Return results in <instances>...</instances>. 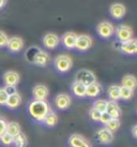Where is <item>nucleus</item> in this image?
<instances>
[{"label":"nucleus","instance_id":"34","mask_svg":"<svg viewBox=\"0 0 137 147\" xmlns=\"http://www.w3.org/2000/svg\"><path fill=\"white\" fill-rule=\"evenodd\" d=\"M7 119L2 117V116H0V138L2 136V135L5 133V129H7Z\"/></svg>","mask_w":137,"mask_h":147},{"label":"nucleus","instance_id":"15","mask_svg":"<svg viewBox=\"0 0 137 147\" xmlns=\"http://www.w3.org/2000/svg\"><path fill=\"white\" fill-rule=\"evenodd\" d=\"M126 9L122 3H113L109 8V13L115 20H120L125 15Z\"/></svg>","mask_w":137,"mask_h":147},{"label":"nucleus","instance_id":"13","mask_svg":"<svg viewBox=\"0 0 137 147\" xmlns=\"http://www.w3.org/2000/svg\"><path fill=\"white\" fill-rule=\"evenodd\" d=\"M19 74L17 73L16 71L10 70V71L4 72L3 74V82L5 86H15L16 87V85L19 83Z\"/></svg>","mask_w":137,"mask_h":147},{"label":"nucleus","instance_id":"18","mask_svg":"<svg viewBox=\"0 0 137 147\" xmlns=\"http://www.w3.org/2000/svg\"><path fill=\"white\" fill-rule=\"evenodd\" d=\"M50 61V57H49L48 53H46L45 51L40 49L38 54L36 55V57L33 59V63L39 67H45L47 65Z\"/></svg>","mask_w":137,"mask_h":147},{"label":"nucleus","instance_id":"25","mask_svg":"<svg viewBox=\"0 0 137 147\" xmlns=\"http://www.w3.org/2000/svg\"><path fill=\"white\" fill-rule=\"evenodd\" d=\"M108 97L110 101H116L120 100V86L118 85H111L109 86L108 90H107Z\"/></svg>","mask_w":137,"mask_h":147},{"label":"nucleus","instance_id":"4","mask_svg":"<svg viewBox=\"0 0 137 147\" xmlns=\"http://www.w3.org/2000/svg\"><path fill=\"white\" fill-rule=\"evenodd\" d=\"M115 33H116L118 42H120V43H123V42H126L131 39H133V30L128 25L118 26L117 29L115 30Z\"/></svg>","mask_w":137,"mask_h":147},{"label":"nucleus","instance_id":"30","mask_svg":"<svg viewBox=\"0 0 137 147\" xmlns=\"http://www.w3.org/2000/svg\"><path fill=\"white\" fill-rule=\"evenodd\" d=\"M105 128L110 132H115L120 128V120L119 119H110L107 125H105Z\"/></svg>","mask_w":137,"mask_h":147},{"label":"nucleus","instance_id":"17","mask_svg":"<svg viewBox=\"0 0 137 147\" xmlns=\"http://www.w3.org/2000/svg\"><path fill=\"white\" fill-rule=\"evenodd\" d=\"M106 113L111 117V119H119L121 116V109L118 105L116 101H110L109 100L107 103V109H106Z\"/></svg>","mask_w":137,"mask_h":147},{"label":"nucleus","instance_id":"28","mask_svg":"<svg viewBox=\"0 0 137 147\" xmlns=\"http://www.w3.org/2000/svg\"><path fill=\"white\" fill-rule=\"evenodd\" d=\"M39 51H40V49L36 47V46H31V47H29V49L26 51V53H25V57H26V59H27V61L33 63V59H34V57H36V55L38 54Z\"/></svg>","mask_w":137,"mask_h":147},{"label":"nucleus","instance_id":"1","mask_svg":"<svg viewBox=\"0 0 137 147\" xmlns=\"http://www.w3.org/2000/svg\"><path fill=\"white\" fill-rule=\"evenodd\" d=\"M49 111H50V107L46 101L32 100L28 105V113L30 115V117L38 123L43 121V119L48 114Z\"/></svg>","mask_w":137,"mask_h":147},{"label":"nucleus","instance_id":"23","mask_svg":"<svg viewBox=\"0 0 137 147\" xmlns=\"http://www.w3.org/2000/svg\"><path fill=\"white\" fill-rule=\"evenodd\" d=\"M122 86L123 87H126V88H130V89L134 90L137 87V78L134 76V75H131V74H128L123 76L122 78Z\"/></svg>","mask_w":137,"mask_h":147},{"label":"nucleus","instance_id":"2","mask_svg":"<svg viewBox=\"0 0 137 147\" xmlns=\"http://www.w3.org/2000/svg\"><path fill=\"white\" fill-rule=\"evenodd\" d=\"M54 65L58 72L60 73H66L68 72L73 65L72 58L68 55H59L55 58L54 60Z\"/></svg>","mask_w":137,"mask_h":147},{"label":"nucleus","instance_id":"12","mask_svg":"<svg viewBox=\"0 0 137 147\" xmlns=\"http://www.w3.org/2000/svg\"><path fill=\"white\" fill-rule=\"evenodd\" d=\"M8 49L11 53H18L24 47V41L19 37H12L9 38L8 44H7Z\"/></svg>","mask_w":137,"mask_h":147},{"label":"nucleus","instance_id":"7","mask_svg":"<svg viewBox=\"0 0 137 147\" xmlns=\"http://www.w3.org/2000/svg\"><path fill=\"white\" fill-rule=\"evenodd\" d=\"M95 140H97V142H99L100 144L107 145V144H110L113 142V132L108 131L104 127V128H102V129L97 131V133H95Z\"/></svg>","mask_w":137,"mask_h":147},{"label":"nucleus","instance_id":"10","mask_svg":"<svg viewBox=\"0 0 137 147\" xmlns=\"http://www.w3.org/2000/svg\"><path fill=\"white\" fill-rule=\"evenodd\" d=\"M119 51L123 54H128V55L137 54V39H131L129 41L121 43Z\"/></svg>","mask_w":137,"mask_h":147},{"label":"nucleus","instance_id":"35","mask_svg":"<svg viewBox=\"0 0 137 147\" xmlns=\"http://www.w3.org/2000/svg\"><path fill=\"white\" fill-rule=\"evenodd\" d=\"M8 94L5 92L3 88H0V105H5L7 100H8Z\"/></svg>","mask_w":137,"mask_h":147},{"label":"nucleus","instance_id":"14","mask_svg":"<svg viewBox=\"0 0 137 147\" xmlns=\"http://www.w3.org/2000/svg\"><path fill=\"white\" fill-rule=\"evenodd\" d=\"M54 102L58 110H66L71 105V97L66 94H60L55 98Z\"/></svg>","mask_w":137,"mask_h":147},{"label":"nucleus","instance_id":"38","mask_svg":"<svg viewBox=\"0 0 137 147\" xmlns=\"http://www.w3.org/2000/svg\"><path fill=\"white\" fill-rule=\"evenodd\" d=\"M132 134H133V136L135 139H137V125H135V126L132 128Z\"/></svg>","mask_w":137,"mask_h":147},{"label":"nucleus","instance_id":"20","mask_svg":"<svg viewBox=\"0 0 137 147\" xmlns=\"http://www.w3.org/2000/svg\"><path fill=\"white\" fill-rule=\"evenodd\" d=\"M21 104V97L18 92L14 94H11L8 97V100H7V103H5V106L8 109H11V110H14Z\"/></svg>","mask_w":137,"mask_h":147},{"label":"nucleus","instance_id":"37","mask_svg":"<svg viewBox=\"0 0 137 147\" xmlns=\"http://www.w3.org/2000/svg\"><path fill=\"white\" fill-rule=\"evenodd\" d=\"M3 89L5 90V92L8 94V96H11V94H14L17 92V89L15 86H5Z\"/></svg>","mask_w":137,"mask_h":147},{"label":"nucleus","instance_id":"31","mask_svg":"<svg viewBox=\"0 0 137 147\" xmlns=\"http://www.w3.org/2000/svg\"><path fill=\"white\" fill-rule=\"evenodd\" d=\"M0 143L2 144L3 146H11L13 144V138L10 136L9 134L4 133L1 138H0Z\"/></svg>","mask_w":137,"mask_h":147},{"label":"nucleus","instance_id":"22","mask_svg":"<svg viewBox=\"0 0 137 147\" xmlns=\"http://www.w3.org/2000/svg\"><path fill=\"white\" fill-rule=\"evenodd\" d=\"M71 89L74 96H76L78 98H84L86 97V86L79 82H75L71 85Z\"/></svg>","mask_w":137,"mask_h":147},{"label":"nucleus","instance_id":"24","mask_svg":"<svg viewBox=\"0 0 137 147\" xmlns=\"http://www.w3.org/2000/svg\"><path fill=\"white\" fill-rule=\"evenodd\" d=\"M42 123L47 127H55L57 125V123H58V116H57V114L55 112L49 111L48 114L45 116V118L43 119Z\"/></svg>","mask_w":137,"mask_h":147},{"label":"nucleus","instance_id":"19","mask_svg":"<svg viewBox=\"0 0 137 147\" xmlns=\"http://www.w3.org/2000/svg\"><path fill=\"white\" fill-rule=\"evenodd\" d=\"M102 87L99 83L94 82L90 85L86 86V97L88 98H95L101 94Z\"/></svg>","mask_w":137,"mask_h":147},{"label":"nucleus","instance_id":"16","mask_svg":"<svg viewBox=\"0 0 137 147\" xmlns=\"http://www.w3.org/2000/svg\"><path fill=\"white\" fill-rule=\"evenodd\" d=\"M68 145L71 147H90L85 138L81 134H72L68 139Z\"/></svg>","mask_w":137,"mask_h":147},{"label":"nucleus","instance_id":"36","mask_svg":"<svg viewBox=\"0 0 137 147\" xmlns=\"http://www.w3.org/2000/svg\"><path fill=\"white\" fill-rule=\"evenodd\" d=\"M110 119H111V117H110L106 112H104V113L101 114V118H100V121H99V123H101L102 125L105 126V125H107V123L110 121Z\"/></svg>","mask_w":137,"mask_h":147},{"label":"nucleus","instance_id":"39","mask_svg":"<svg viewBox=\"0 0 137 147\" xmlns=\"http://www.w3.org/2000/svg\"><path fill=\"white\" fill-rule=\"evenodd\" d=\"M4 4H5V0H0V9L2 8Z\"/></svg>","mask_w":137,"mask_h":147},{"label":"nucleus","instance_id":"11","mask_svg":"<svg viewBox=\"0 0 137 147\" xmlns=\"http://www.w3.org/2000/svg\"><path fill=\"white\" fill-rule=\"evenodd\" d=\"M76 40H77V34L75 32H72V31H68V32H65L62 38H61V43L64 46L65 49H75V44H76Z\"/></svg>","mask_w":137,"mask_h":147},{"label":"nucleus","instance_id":"5","mask_svg":"<svg viewBox=\"0 0 137 147\" xmlns=\"http://www.w3.org/2000/svg\"><path fill=\"white\" fill-rule=\"evenodd\" d=\"M97 32L103 39H108L115 33V28L111 23L109 22H102L97 26Z\"/></svg>","mask_w":137,"mask_h":147},{"label":"nucleus","instance_id":"21","mask_svg":"<svg viewBox=\"0 0 137 147\" xmlns=\"http://www.w3.org/2000/svg\"><path fill=\"white\" fill-rule=\"evenodd\" d=\"M21 132V128L20 125L16 121H10L7 123V129H5V133L9 134L12 138H15L16 135H18Z\"/></svg>","mask_w":137,"mask_h":147},{"label":"nucleus","instance_id":"32","mask_svg":"<svg viewBox=\"0 0 137 147\" xmlns=\"http://www.w3.org/2000/svg\"><path fill=\"white\" fill-rule=\"evenodd\" d=\"M101 114L99 111H97L95 109H91L89 111V116H90V119L92 121H100V118H101Z\"/></svg>","mask_w":137,"mask_h":147},{"label":"nucleus","instance_id":"29","mask_svg":"<svg viewBox=\"0 0 137 147\" xmlns=\"http://www.w3.org/2000/svg\"><path fill=\"white\" fill-rule=\"evenodd\" d=\"M134 94V90L130 89V88H126V87H123V86H120V99L121 100H130V99L133 97Z\"/></svg>","mask_w":137,"mask_h":147},{"label":"nucleus","instance_id":"26","mask_svg":"<svg viewBox=\"0 0 137 147\" xmlns=\"http://www.w3.org/2000/svg\"><path fill=\"white\" fill-rule=\"evenodd\" d=\"M13 145L15 147H27L28 145V139L26 134L23 132H20L19 134L16 135L15 138H13Z\"/></svg>","mask_w":137,"mask_h":147},{"label":"nucleus","instance_id":"8","mask_svg":"<svg viewBox=\"0 0 137 147\" xmlns=\"http://www.w3.org/2000/svg\"><path fill=\"white\" fill-rule=\"evenodd\" d=\"M49 94V90L48 88L45 85H42V84H39V85H36L32 89V96H33V100H40V101H45Z\"/></svg>","mask_w":137,"mask_h":147},{"label":"nucleus","instance_id":"33","mask_svg":"<svg viewBox=\"0 0 137 147\" xmlns=\"http://www.w3.org/2000/svg\"><path fill=\"white\" fill-rule=\"evenodd\" d=\"M8 41H9L8 34L4 32V31H2V30H0V47L7 46Z\"/></svg>","mask_w":137,"mask_h":147},{"label":"nucleus","instance_id":"9","mask_svg":"<svg viewBox=\"0 0 137 147\" xmlns=\"http://www.w3.org/2000/svg\"><path fill=\"white\" fill-rule=\"evenodd\" d=\"M60 43V38L57 36L56 33L48 32L46 33L43 38V45H44L46 49H56L57 46Z\"/></svg>","mask_w":137,"mask_h":147},{"label":"nucleus","instance_id":"6","mask_svg":"<svg viewBox=\"0 0 137 147\" xmlns=\"http://www.w3.org/2000/svg\"><path fill=\"white\" fill-rule=\"evenodd\" d=\"M92 46V38L88 34H81L77 36L75 49L79 52H86Z\"/></svg>","mask_w":137,"mask_h":147},{"label":"nucleus","instance_id":"27","mask_svg":"<svg viewBox=\"0 0 137 147\" xmlns=\"http://www.w3.org/2000/svg\"><path fill=\"white\" fill-rule=\"evenodd\" d=\"M107 103H108V101H106L104 99H97L94 101L92 107L99 111L100 113H104V112H106V109H107Z\"/></svg>","mask_w":137,"mask_h":147},{"label":"nucleus","instance_id":"3","mask_svg":"<svg viewBox=\"0 0 137 147\" xmlns=\"http://www.w3.org/2000/svg\"><path fill=\"white\" fill-rule=\"evenodd\" d=\"M75 81L84 84L85 86H88L90 84H92V83L97 82V78H95V75H94L92 71L81 69L75 75Z\"/></svg>","mask_w":137,"mask_h":147}]
</instances>
